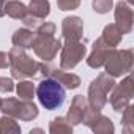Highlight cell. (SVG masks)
Here are the masks:
<instances>
[{
    "instance_id": "obj_1",
    "label": "cell",
    "mask_w": 134,
    "mask_h": 134,
    "mask_svg": "<svg viewBox=\"0 0 134 134\" xmlns=\"http://www.w3.org/2000/svg\"><path fill=\"white\" fill-rule=\"evenodd\" d=\"M35 95H36L40 104L47 110H55V109L62 107L65 103V98H66L65 87L52 77L43 79L38 84Z\"/></svg>"
},
{
    "instance_id": "obj_2",
    "label": "cell",
    "mask_w": 134,
    "mask_h": 134,
    "mask_svg": "<svg viewBox=\"0 0 134 134\" xmlns=\"http://www.w3.org/2000/svg\"><path fill=\"white\" fill-rule=\"evenodd\" d=\"M10 60V71L13 79H25V77H35L38 74V62H35L22 47H11L8 52Z\"/></svg>"
},
{
    "instance_id": "obj_3",
    "label": "cell",
    "mask_w": 134,
    "mask_h": 134,
    "mask_svg": "<svg viewBox=\"0 0 134 134\" xmlns=\"http://www.w3.org/2000/svg\"><path fill=\"white\" fill-rule=\"evenodd\" d=\"M115 84H117L115 79L106 73H103L96 79H93L88 87V93H87V103H88L90 109H93V110L104 109V106L107 104V96Z\"/></svg>"
},
{
    "instance_id": "obj_4",
    "label": "cell",
    "mask_w": 134,
    "mask_h": 134,
    "mask_svg": "<svg viewBox=\"0 0 134 134\" xmlns=\"http://www.w3.org/2000/svg\"><path fill=\"white\" fill-rule=\"evenodd\" d=\"M0 110L5 115H10L16 120L22 121H32L38 117L40 110L38 106L27 99H18V98H5L0 101Z\"/></svg>"
},
{
    "instance_id": "obj_5",
    "label": "cell",
    "mask_w": 134,
    "mask_h": 134,
    "mask_svg": "<svg viewBox=\"0 0 134 134\" xmlns=\"http://www.w3.org/2000/svg\"><path fill=\"white\" fill-rule=\"evenodd\" d=\"M132 60H134V54L131 49H114L107 60L104 62V68H106V74L112 76V77H121L123 74H128L132 70Z\"/></svg>"
},
{
    "instance_id": "obj_6",
    "label": "cell",
    "mask_w": 134,
    "mask_h": 134,
    "mask_svg": "<svg viewBox=\"0 0 134 134\" xmlns=\"http://www.w3.org/2000/svg\"><path fill=\"white\" fill-rule=\"evenodd\" d=\"M87 46L85 41H63L60 49V68L62 70H73L77 66L82 58H85Z\"/></svg>"
},
{
    "instance_id": "obj_7",
    "label": "cell",
    "mask_w": 134,
    "mask_h": 134,
    "mask_svg": "<svg viewBox=\"0 0 134 134\" xmlns=\"http://www.w3.org/2000/svg\"><path fill=\"white\" fill-rule=\"evenodd\" d=\"M132 95H134V84H132V77L128 73L126 77L120 84L114 85V88L110 90V93L107 96V101L110 103V106L115 112H121L131 103Z\"/></svg>"
},
{
    "instance_id": "obj_8",
    "label": "cell",
    "mask_w": 134,
    "mask_h": 134,
    "mask_svg": "<svg viewBox=\"0 0 134 134\" xmlns=\"http://www.w3.org/2000/svg\"><path fill=\"white\" fill-rule=\"evenodd\" d=\"M32 49L35 51L36 57L41 58L43 62H52L58 51L62 49V41L55 38V35H38L35 33V40L32 44Z\"/></svg>"
},
{
    "instance_id": "obj_9",
    "label": "cell",
    "mask_w": 134,
    "mask_h": 134,
    "mask_svg": "<svg viewBox=\"0 0 134 134\" xmlns=\"http://www.w3.org/2000/svg\"><path fill=\"white\" fill-rule=\"evenodd\" d=\"M38 71L44 76V77H52L55 81H58L65 88L74 90L81 85V77L74 73H66V70L62 68H55L52 65H46V63H38Z\"/></svg>"
},
{
    "instance_id": "obj_10",
    "label": "cell",
    "mask_w": 134,
    "mask_h": 134,
    "mask_svg": "<svg viewBox=\"0 0 134 134\" xmlns=\"http://www.w3.org/2000/svg\"><path fill=\"white\" fill-rule=\"evenodd\" d=\"M82 123L87 125V126H88L93 132H96V134H112V132L115 131L112 120H110L109 117H106L104 114H101V110L88 109V112L85 114Z\"/></svg>"
},
{
    "instance_id": "obj_11",
    "label": "cell",
    "mask_w": 134,
    "mask_h": 134,
    "mask_svg": "<svg viewBox=\"0 0 134 134\" xmlns=\"http://www.w3.org/2000/svg\"><path fill=\"white\" fill-rule=\"evenodd\" d=\"M114 14H115V25L120 29V32L129 33L132 30V22H134V13L131 5L126 3L125 0H120L115 5Z\"/></svg>"
},
{
    "instance_id": "obj_12",
    "label": "cell",
    "mask_w": 134,
    "mask_h": 134,
    "mask_svg": "<svg viewBox=\"0 0 134 134\" xmlns=\"http://www.w3.org/2000/svg\"><path fill=\"white\" fill-rule=\"evenodd\" d=\"M114 49H115V47H110L109 44H106V43L103 41V38H98V40L93 43V46H92L90 55L87 57V65L90 66V68H95V70L104 66V62L107 60L109 54H110Z\"/></svg>"
},
{
    "instance_id": "obj_13",
    "label": "cell",
    "mask_w": 134,
    "mask_h": 134,
    "mask_svg": "<svg viewBox=\"0 0 134 134\" xmlns=\"http://www.w3.org/2000/svg\"><path fill=\"white\" fill-rule=\"evenodd\" d=\"M84 22L79 16H68L62 21V36L63 41H77L82 40Z\"/></svg>"
},
{
    "instance_id": "obj_14",
    "label": "cell",
    "mask_w": 134,
    "mask_h": 134,
    "mask_svg": "<svg viewBox=\"0 0 134 134\" xmlns=\"http://www.w3.org/2000/svg\"><path fill=\"white\" fill-rule=\"evenodd\" d=\"M90 106L87 103V98L84 95H76L71 101V106L68 109V114H66V120H68L73 126L76 125H81L85 114L88 112Z\"/></svg>"
},
{
    "instance_id": "obj_15",
    "label": "cell",
    "mask_w": 134,
    "mask_h": 134,
    "mask_svg": "<svg viewBox=\"0 0 134 134\" xmlns=\"http://www.w3.org/2000/svg\"><path fill=\"white\" fill-rule=\"evenodd\" d=\"M33 40H35V33L33 30L24 27V29H18L14 33H13V38H11V43L18 47H22V49H30L32 44H33Z\"/></svg>"
},
{
    "instance_id": "obj_16",
    "label": "cell",
    "mask_w": 134,
    "mask_h": 134,
    "mask_svg": "<svg viewBox=\"0 0 134 134\" xmlns=\"http://www.w3.org/2000/svg\"><path fill=\"white\" fill-rule=\"evenodd\" d=\"M27 11L29 14L43 21L51 13V3H49V0H30V3L27 5Z\"/></svg>"
},
{
    "instance_id": "obj_17",
    "label": "cell",
    "mask_w": 134,
    "mask_h": 134,
    "mask_svg": "<svg viewBox=\"0 0 134 134\" xmlns=\"http://www.w3.org/2000/svg\"><path fill=\"white\" fill-rule=\"evenodd\" d=\"M103 41L106 44H109L110 47H117L120 43H121V38H123V33L120 32V29L115 25V24H107L103 30V35H101Z\"/></svg>"
},
{
    "instance_id": "obj_18",
    "label": "cell",
    "mask_w": 134,
    "mask_h": 134,
    "mask_svg": "<svg viewBox=\"0 0 134 134\" xmlns=\"http://www.w3.org/2000/svg\"><path fill=\"white\" fill-rule=\"evenodd\" d=\"M27 5L22 3L21 0H8L5 3V14H8L13 19H24L27 16Z\"/></svg>"
},
{
    "instance_id": "obj_19",
    "label": "cell",
    "mask_w": 134,
    "mask_h": 134,
    "mask_svg": "<svg viewBox=\"0 0 134 134\" xmlns=\"http://www.w3.org/2000/svg\"><path fill=\"white\" fill-rule=\"evenodd\" d=\"M73 131V125L66 120V117H55L49 125L51 134H70Z\"/></svg>"
},
{
    "instance_id": "obj_20",
    "label": "cell",
    "mask_w": 134,
    "mask_h": 134,
    "mask_svg": "<svg viewBox=\"0 0 134 134\" xmlns=\"http://www.w3.org/2000/svg\"><path fill=\"white\" fill-rule=\"evenodd\" d=\"M35 90H36V87L33 85L32 81H24V79H21L19 84L16 85V93H18L19 99L32 101L33 96H35Z\"/></svg>"
},
{
    "instance_id": "obj_21",
    "label": "cell",
    "mask_w": 134,
    "mask_h": 134,
    "mask_svg": "<svg viewBox=\"0 0 134 134\" xmlns=\"http://www.w3.org/2000/svg\"><path fill=\"white\" fill-rule=\"evenodd\" d=\"M21 132V126L18 125L16 118L5 115L0 117V134H19Z\"/></svg>"
},
{
    "instance_id": "obj_22",
    "label": "cell",
    "mask_w": 134,
    "mask_h": 134,
    "mask_svg": "<svg viewBox=\"0 0 134 134\" xmlns=\"http://www.w3.org/2000/svg\"><path fill=\"white\" fill-rule=\"evenodd\" d=\"M121 126H123V131L131 134L134 132V106L129 103L123 110H121Z\"/></svg>"
},
{
    "instance_id": "obj_23",
    "label": "cell",
    "mask_w": 134,
    "mask_h": 134,
    "mask_svg": "<svg viewBox=\"0 0 134 134\" xmlns=\"http://www.w3.org/2000/svg\"><path fill=\"white\" fill-rule=\"evenodd\" d=\"M92 7H93V11L98 13V14H106L112 10L114 7V0H93L92 2Z\"/></svg>"
},
{
    "instance_id": "obj_24",
    "label": "cell",
    "mask_w": 134,
    "mask_h": 134,
    "mask_svg": "<svg viewBox=\"0 0 134 134\" xmlns=\"http://www.w3.org/2000/svg\"><path fill=\"white\" fill-rule=\"evenodd\" d=\"M55 32H57V27H55L54 22H41L38 25V29H36L38 35H49V36H52V35H55Z\"/></svg>"
},
{
    "instance_id": "obj_25",
    "label": "cell",
    "mask_w": 134,
    "mask_h": 134,
    "mask_svg": "<svg viewBox=\"0 0 134 134\" xmlns=\"http://www.w3.org/2000/svg\"><path fill=\"white\" fill-rule=\"evenodd\" d=\"M57 5L62 11H73L79 8L81 0H57Z\"/></svg>"
},
{
    "instance_id": "obj_26",
    "label": "cell",
    "mask_w": 134,
    "mask_h": 134,
    "mask_svg": "<svg viewBox=\"0 0 134 134\" xmlns=\"http://www.w3.org/2000/svg\"><path fill=\"white\" fill-rule=\"evenodd\" d=\"M14 90V82L13 77H5V76H0V92L2 93H10Z\"/></svg>"
},
{
    "instance_id": "obj_27",
    "label": "cell",
    "mask_w": 134,
    "mask_h": 134,
    "mask_svg": "<svg viewBox=\"0 0 134 134\" xmlns=\"http://www.w3.org/2000/svg\"><path fill=\"white\" fill-rule=\"evenodd\" d=\"M22 22H24V25H25L27 29H30V30H36L38 25L41 24V19H38V18H35V16H32V14L27 13V16L22 19Z\"/></svg>"
},
{
    "instance_id": "obj_28",
    "label": "cell",
    "mask_w": 134,
    "mask_h": 134,
    "mask_svg": "<svg viewBox=\"0 0 134 134\" xmlns=\"http://www.w3.org/2000/svg\"><path fill=\"white\" fill-rule=\"evenodd\" d=\"M8 65H10V60H8V54H7V52H2V51H0V70H5V68H8Z\"/></svg>"
},
{
    "instance_id": "obj_29",
    "label": "cell",
    "mask_w": 134,
    "mask_h": 134,
    "mask_svg": "<svg viewBox=\"0 0 134 134\" xmlns=\"http://www.w3.org/2000/svg\"><path fill=\"white\" fill-rule=\"evenodd\" d=\"M8 2V0H0V18L5 16V3Z\"/></svg>"
},
{
    "instance_id": "obj_30",
    "label": "cell",
    "mask_w": 134,
    "mask_h": 134,
    "mask_svg": "<svg viewBox=\"0 0 134 134\" xmlns=\"http://www.w3.org/2000/svg\"><path fill=\"white\" fill-rule=\"evenodd\" d=\"M30 132H32V134H33V132H43V129H32Z\"/></svg>"
},
{
    "instance_id": "obj_31",
    "label": "cell",
    "mask_w": 134,
    "mask_h": 134,
    "mask_svg": "<svg viewBox=\"0 0 134 134\" xmlns=\"http://www.w3.org/2000/svg\"><path fill=\"white\" fill-rule=\"evenodd\" d=\"M0 101H2V99H0Z\"/></svg>"
}]
</instances>
